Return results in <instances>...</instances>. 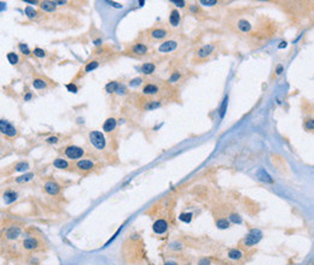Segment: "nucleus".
Wrapping results in <instances>:
<instances>
[{"mask_svg":"<svg viewBox=\"0 0 314 265\" xmlns=\"http://www.w3.org/2000/svg\"><path fill=\"white\" fill-rule=\"evenodd\" d=\"M262 231L260 230V229H251L250 231L246 234V236L244 237L243 240V243L244 246H246V247H252V246H255L256 243H259L260 240L262 239Z\"/></svg>","mask_w":314,"mask_h":265,"instance_id":"f257e3e1","label":"nucleus"},{"mask_svg":"<svg viewBox=\"0 0 314 265\" xmlns=\"http://www.w3.org/2000/svg\"><path fill=\"white\" fill-rule=\"evenodd\" d=\"M89 141L97 149H103L105 147V138L100 132H89Z\"/></svg>","mask_w":314,"mask_h":265,"instance_id":"f03ea898","label":"nucleus"},{"mask_svg":"<svg viewBox=\"0 0 314 265\" xmlns=\"http://www.w3.org/2000/svg\"><path fill=\"white\" fill-rule=\"evenodd\" d=\"M84 153H85L84 149L81 147H78V146H68V147L65 148V151H64L65 157L69 158V159H73V160L81 158V157L84 156Z\"/></svg>","mask_w":314,"mask_h":265,"instance_id":"7ed1b4c3","label":"nucleus"},{"mask_svg":"<svg viewBox=\"0 0 314 265\" xmlns=\"http://www.w3.org/2000/svg\"><path fill=\"white\" fill-rule=\"evenodd\" d=\"M176 47H178L176 41H174V40H168V41H165L163 44L160 45V47H158V52H162V53L172 52V51H174Z\"/></svg>","mask_w":314,"mask_h":265,"instance_id":"20e7f679","label":"nucleus"},{"mask_svg":"<svg viewBox=\"0 0 314 265\" xmlns=\"http://www.w3.org/2000/svg\"><path fill=\"white\" fill-rule=\"evenodd\" d=\"M152 229H154V231L156 234H163L168 229V223L165 222V219H157L156 222L154 223V226H152Z\"/></svg>","mask_w":314,"mask_h":265,"instance_id":"39448f33","label":"nucleus"},{"mask_svg":"<svg viewBox=\"0 0 314 265\" xmlns=\"http://www.w3.org/2000/svg\"><path fill=\"white\" fill-rule=\"evenodd\" d=\"M76 166H78L80 170H82V171H89V170H92L94 168V164L89 159H82V160H78Z\"/></svg>","mask_w":314,"mask_h":265,"instance_id":"423d86ee","label":"nucleus"},{"mask_svg":"<svg viewBox=\"0 0 314 265\" xmlns=\"http://www.w3.org/2000/svg\"><path fill=\"white\" fill-rule=\"evenodd\" d=\"M59 186L56 183V182H52V181H50V182H47L45 183V190H46V193H48L50 195H57L59 193Z\"/></svg>","mask_w":314,"mask_h":265,"instance_id":"0eeeda50","label":"nucleus"},{"mask_svg":"<svg viewBox=\"0 0 314 265\" xmlns=\"http://www.w3.org/2000/svg\"><path fill=\"white\" fill-rule=\"evenodd\" d=\"M256 176H257V179H260V181H262V182H265V183H273V179H272V177L268 175L266 172V170L265 169H259L257 170V172H256Z\"/></svg>","mask_w":314,"mask_h":265,"instance_id":"6e6552de","label":"nucleus"},{"mask_svg":"<svg viewBox=\"0 0 314 265\" xmlns=\"http://www.w3.org/2000/svg\"><path fill=\"white\" fill-rule=\"evenodd\" d=\"M38 246H39V242L36 239H33V237H29V239H25L23 241V247L25 250H35V248H38Z\"/></svg>","mask_w":314,"mask_h":265,"instance_id":"1a4fd4ad","label":"nucleus"},{"mask_svg":"<svg viewBox=\"0 0 314 265\" xmlns=\"http://www.w3.org/2000/svg\"><path fill=\"white\" fill-rule=\"evenodd\" d=\"M150 35H151V38H152V39H155V40H162V39H165V36H167V31H165V29H160V28H156V29L151 30Z\"/></svg>","mask_w":314,"mask_h":265,"instance_id":"9d476101","label":"nucleus"},{"mask_svg":"<svg viewBox=\"0 0 314 265\" xmlns=\"http://www.w3.org/2000/svg\"><path fill=\"white\" fill-rule=\"evenodd\" d=\"M116 128V119L115 118H108L105 121V123L103 124V130L106 132H112Z\"/></svg>","mask_w":314,"mask_h":265,"instance_id":"9b49d317","label":"nucleus"},{"mask_svg":"<svg viewBox=\"0 0 314 265\" xmlns=\"http://www.w3.org/2000/svg\"><path fill=\"white\" fill-rule=\"evenodd\" d=\"M158 93V87L152 83H148L146 86L143 88V94L144 95H155Z\"/></svg>","mask_w":314,"mask_h":265,"instance_id":"f8f14e48","label":"nucleus"},{"mask_svg":"<svg viewBox=\"0 0 314 265\" xmlns=\"http://www.w3.org/2000/svg\"><path fill=\"white\" fill-rule=\"evenodd\" d=\"M19 234H21V229L18 226H10L6 231V237L10 240H14V239H17Z\"/></svg>","mask_w":314,"mask_h":265,"instance_id":"ddd939ff","label":"nucleus"},{"mask_svg":"<svg viewBox=\"0 0 314 265\" xmlns=\"http://www.w3.org/2000/svg\"><path fill=\"white\" fill-rule=\"evenodd\" d=\"M132 52H133L134 55H144L148 53V47L145 46L144 44H137V45H134L133 48H132Z\"/></svg>","mask_w":314,"mask_h":265,"instance_id":"4468645a","label":"nucleus"},{"mask_svg":"<svg viewBox=\"0 0 314 265\" xmlns=\"http://www.w3.org/2000/svg\"><path fill=\"white\" fill-rule=\"evenodd\" d=\"M169 23L172 24L173 27L179 25V23H180V13H179V11L173 10L172 12H171V15H169Z\"/></svg>","mask_w":314,"mask_h":265,"instance_id":"2eb2a0df","label":"nucleus"},{"mask_svg":"<svg viewBox=\"0 0 314 265\" xmlns=\"http://www.w3.org/2000/svg\"><path fill=\"white\" fill-rule=\"evenodd\" d=\"M40 8H41V10H44L46 12H53L56 8L53 1H42L40 4Z\"/></svg>","mask_w":314,"mask_h":265,"instance_id":"dca6fc26","label":"nucleus"},{"mask_svg":"<svg viewBox=\"0 0 314 265\" xmlns=\"http://www.w3.org/2000/svg\"><path fill=\"white\" fill-rule=\"evenodd\" d=\"M228 258L232 259V260H241L243 258V253L241 252L239 250H230L228 251Z\"/></svg>","mask_w":314,"mask_h":265,"instance_id":"f3484780","label":"nucleus"},{"mask_svg":"<svg viewBox=\"0 0 314 265\" xmlns=\"http://www.w3.org/2000/svg\"><path fill=\"white\" fill-rule=\"evenodd\" d=\"M213 49H214V46H213V45H205V46H203L202 48H199V51H198V57L204 58V57H207V55H209Z\"/></svg>","mask_w":314,"mask_h":265,"instance_id":"a211bd4d","label":"nucleus"},{"mask_svg":"<svg viewBox=\"0 0 314 265\" xmlns=\"http://www.w3.org/2000/svg\"><path fill=\"white\" fill-rule=\"evenodd\" d=\"M31 86L34 87L35 89H44V88H46L47 87V83H46V81L42 80V78H34Z\"/></svg>","mask_w":314,"mask_h":265,"instance_id":"6ab92c4d","label":"nucleus"},{"mask_svg":"<svg viewBox=\"0 0 314 265\" xmlns=\"http://www.w3.org/2000/svg\"><path fill=\"white\" fill-rule=\"evenodd\" d=\"M155 64H152V63H145V64H143V66H141V71H143V74H145V75H151L154 71H155Z\"/></svg>","mask_w":314,"mask_h":265,"instance_id":"aec40b11","label":"nucleus"},{"mask_svg":"<svg viewBox=\"0 0 314 265\" xmlns=\"http://www.w3.org/2000/svg\"><path fill=\"white\" fill-rule=\"evenodd\" d=\"M238 28H239L241 31L246 33V31H249L251 29V25L246 19H241V21H238Z\"/></svg>","mask_w":314,"mask_h":265,"instance_id":"412c9836","label":"nucleus"},{"mask_svg":"<svg viewBox=\"0 0 314 265\" xmlns=\"http://www.w3.org/2000/svg\"><path fill=\"white\" fill-rule=\"evenodd\" d=\"M53 166L57 168V169H67L69 166L68 162L65 159H62V158H57L55 162H53Z\"/></svg>","mask_w":314,"mask_h":265,"instance_id":"4be33fe9","label":"nucleus"},{"mask_svg":"<svg viewBox=\"0 0 314 265\" xmlns=\"http://www.w3.org/2000/svg\"><path fill=\"white\" fill-rule=\"evenodd\" d=\"M120 87V83L116 82V81H112V82H109L106 86H105V89L108 93H114L117 91V88Z\"/></svg>","mask_w":314,"mask_h":265,"instance_id":"5701e85b","label":"nucleus"},{"mask_svg":"<svg viewBox=\"0 0 314 265\" xmlns=\"http://www.w3.org/2000/svg\"><path fill=\"white\" fill-rule=\"evenodd\" d=\"M16 198H17V194H16L15 192H6V193L4 194V200H5V203L6 204L14 203L16 200Z\"/></svg>","mask_w":314,"mask_h":265,"instance_id":"b1692460","label":"nucleus"},{"mask_svg":"<svg viewBox=\"0 0 314 265\" xmlns=\"http://www.w3.org/2000/svg\"><path fill=\"white\" fill-rule=\"evenodd\" d=\"M4 134L6 135V136H10V138H14L16 134H17V130H16V128L14 127L12 124H10L8 123V127H6V129H5V132Z\"/></svg>","mask_w":314,"mask_h":265,"instance_id":"393cba45","label":"nucleus"},{"mask_svg":"<svg viewBox=\"0 0 314 265\" xmlns=\"http://www.w3.org/2000/svg\"><path fill=\"white\" fill-rule=\"evenodd\" d=\"M216 226L220 229H226L230 226V222L226 218H220L216 221Z\"/></svg>","mask_w":314,"mask_h":265,"instance_id":"a878e982","label":"nucleus"},{"mask_svg":"<svg viewBox=\"0 0 314 265\" xmlns=\"http://www.w3.org/2000/svg\"><path fill=\"white\" fill-rule=\"evenodd\" d=\"M25 15L28 18H30V19H34V18H36V11L34 10V8H31V6H27L25 8Z\"/></svg>","mask_w":314,"mask_h":265,"instance_id":"bb28decb","label":"nucleus"},{"mask_svg":"<svg viewBox=\"0 0 314 265\" xmlns=\"http://www.w3.org/2000/svg\"><path fill=\"white\" fill-rule=\"evenodd\" d=\"M98 66H99V63L97 62V60H92V62H89L86 65V68H85V71H86V72L93 71V70H95V69H97Z\"/></svg>","mask_w":314,"mask_h":265,"instance_id":"cd10ccee","label":"nucleus"},{"mask_svg":"<svg viewBox=\"0 0 314 265\" xmlns=\"http://www.w3.org/2000/svg\"><path fill=\"white\" fill-rule=\"evenodd\" d=\"M161 106V102L160 101H149L145 106H144V109L148 110V111H151V110H155V109H158Z\"/></svg>","mask_w":314,"mask_h":265,"instance_id":"c85d7f7f","label":"nucleus"},{"mask_svg":"<svg viewBox=\"0 0 314 265\" xmlns=\"http://www.w3.org/2000/svg\"><path fill=\"white\" fill-rule=\"evenodd\" d=\"M179 219L181 222H185V223H190L191 219H192V213L191 212H186V213H181L179 216Z\"/></svg>","mask_w":314,"mask_h":265,"instance_id":"c756f323","label":"nucleus"},{"mask_svg":"<svg viewBox=\"0 0 314 265\" xmlns=\"http://www.w3.org/2000/svg\"><path fill=\"white\" fill-rule=\"evenodd\" d=\"M227 101H228V96H225L224 101H222V105L220 107V117L222 118L226 113V109H227Z\"/></svg>","mask_w":314,"mask_h":265,"instance_id":"7c9ffc66","label":"nucleus"},{"mask_svg":"<svg viewBox=\"0 0 314 265\" xmlns=\"http://www.w3.org/2000/svg\"><path fill=\"white\" fill-rule=\"evenodd\" d=\"M8 60L10 64L15 65V64L18 63V57H17V55L14 53V52H10V53H8Z\"/></svg>","mask_w":314,"mask_h":265,"instance_id":"2f4dec72","label":"nucleus"},{"mask_svg":"<svg viewBox=\"0 0 314 265\" xmlns=\"http://www.w3.org/2000/svg\"><path fill=\"white\" fill-rule=\"evenodd\" d=\"M180 77H181V75H180V72H178V71H174L172 74V76L169 77V80H168V82L169 83H175V82H178L179 80H180Z\"/></svg>","mask_w":314,"mask_h":265,"instance_id":"473e14b6","label":"nucleus"},{"mask_svg":"<svg viewBox=\"0 0 314 265\" xmlns=\"http://www.w3.org/2000/svg\"><path fill=\"white\" fill-rule=\"evenodd\" d=\"M228 219H230L232 223H236V224H237V223L239 224V223L242 222L241 216H239V215H236V213H231V215H230V217H228Z\"/></svg>","mask_w":314,"mask_h":265,"instance_id":"72a5a7b5","label":"nucleus"},{"mask_svg":"<svg viewBox=\"0 0 314 265\" xmlns=\"http://www.w3.org/2000/svg\"><path fill=\"white\" fill-rule=\"evenodd\" d=\"M18 48H19V51H21L23 55H30V49H29V47L27 46L25 44H19Z\"/></svg>","mask_w":314,"mask_h":265,"instance_id":"f704fd0d","label":"nucleus"},{"mask_svg":"<svg viewBox=\"0 0 314 265\" xmlns=\"http://www.w3.org/2000/svg\"><path fill=\"white\" fill-rule=\"evenodd\" d=\"M31 177H34V175L33 174H25V175H23V176H19L18 179H16L17 182H25V181H29V179H31Z\"/></svg>","mask_w":314,"mask_h":265,"instance_id":"c9c22d12","label":"nucleus"},{"mask_svg":"<svg viewBox=\"0 0 314 265\" xmlns=\"http://www.w3.org/2000/svg\"><path fill=\"white\" fill-rule=\"evenodd\" d=\"M33 53H34V55H35V57H38V58H44V57L46 55L45 51H44V49H41V48H35Z\"/></svg>","mask_w":314,"mask_h":265,"instance_id":"e433bc0d","label":"nucleus"},{"mask_svg":"<svg viewBox=\"0 0 314 265\" xmlns=\"http://www.w3.org/2000/svg\"><path fill=\"white\" fill-rule=\"evenodd\" d=\"M25 169H28V164L23 163V162H22V163H18L15 166L16 171H23V170H25Z\"/></svg>","mask_w":314,"mask_h":265,"instance_id":"4c0bfd02","label":"nucleus"},{"mask_svg":"<svg viewBox=\"0 0 314 265\" xmlns=\"http://www.w3.org/2000/svg\"><path fill=\"white\" fill-rule=\"evenodd\" d=\"M216 4H218L216 0H202L201 1V5H203V6H214Z\"/></svg>","mask_w":314,"mask_h":265,"instance_id":"58836bf2","label":"nucleus"},{"mask_svg":"<svg viewBox=\"0 0 314 265\" xmlns=\"http://www.w3.org/2000/svg\"><path fill=\"white\" fill-rule=\"evenodd\" d=\"M305 128L307 130H314V119H308L305 123Z\"/></svg>","mask_w":314,"mask_h":265,"instance_id":"ea45409f","label":"nucleus"},{"mask_svg":"<svg viewBox=\"0 0 314 265\" xmlns=\"http://www.w3.org/2000/svg\"><path fill=\"white\" fill-rule=\"evenodd\" d=\"M141 82H143V80H141L140 77L133 78V80H132L131 82H129V86H131V87H137V86H139Z\"/></svg>","mask_w":314,"mask_h":265,"instance_id":"a19ab883","label":"nucleus"},{"mask_svg":"<svg viewBox=\"0 0 314 265\" xmlns=\"http://www.w3.org/2000/svg\"><path fill=\"white\" fill-rule=\"evenodd\" d=\"M67 89L71 92V93H76L78 92V87L75 86L74 83H69V85H67Z\"/></svg>","mask_w":314,"mask_h":265,"instance_id":"79ce46f5","label":"nucleus"},{"mask_svg":"<svg viewBox=\"0 0 314 265\" xmlns=\"http://www.w3.org/2000/svg\"><path fill=\"white\" fill-rule=\"evenodd\" d=\"M8 122L6 121H4V119H1L0 121V129H1V132L4 134V132H5V129H6V127H8Z\"/></svg>","mask_w":314,"mask_h":265,"instance_id":"37998d69","label":"nucleus"},{"mask_svg":"<svg viewBox=\"0 0 314 265\" xmlns=\"http://www.w3.org/2000/svg\"><path fill=\"white\" fill-rule=\"evenodd\" d=\"M198 265H210V260L207 259V258H203V259H201L198 262Z\"/></svg>","mask_w":314,"mask_h":265,"instance_id":"c03bdc74","label":"nucleus"},{"mask_svg":"<svg viewBox=\"0 0 314 265\" xmlns=\"http://www.w3.org/2000/svg\"><path fill=\"white\" fill-rule=\"evenodd\" d=\"M171 3L175 4V6H179V8H184L185 6V1H175V0H172Z\"/></svg>","mask_w":314,"mask_h":265,"instance_id":"a18cd8bd","label":"nucleus"},{"mask_svg":"<svg viewBox=\"0 0 314 265\" xmlns=\"http://www.w3.org/2000/svg\"><path fill=\"white\" fill-rule=\"evenodd\" d=\"M125 92H126L125 86H121V85H120V87H118L117 91H116V93H117L118 95H121V94H125Z\"/></svg>","mask_w":314,"mask_h":265,"instance_id":"49530a36","label":"nucleus"},{"mask_svg":"<svg viewBox=\"0 0 314 265\" xmlns=\"http://www.w3.org/2000/svg\"><path fill=\"white\" fill-rule=\"evenodd\" d=\"M46 141L48 143H56V142L58 141V138H57V136H51V138H48Z\"/></svg>","mask_w":314,"mask_h":265,"instance_id":"de8ad7c7","label":"nucleus"},{"mask_svg":"<svg viewBox=\"0 0 314 265\" xmlns=\"http://www.w3.org/2000/svg\"><path fill=\"white\" fill-rule=\"evenodd\" d=\"M109 4H111L114 8H122V5H120V4H117V3H114V1H111V3H109Z\"/></svg>","mask_w":314,"mask_h":265,"instance_id":"09e8293b","label":"nucleus"},{"mask_svg":"<svg viewBox=\"0 0 314 265\" xmlns=\"http://www.w3.org/2000/svg\"><path fill=\"white\" fill-rule=\"evenodd\" d=\"M30 98H31V94L30 93H28L25 96H24V101H28V100H30Z\"/></svg>","mask_w":314,"mask_h":265,"instance_id":"8fccbe9b","label":"nucleus"},{"mask_svg":"<svg viewBox=\"0 0 314 265\" xmlns=\"http://www.w3.org/2000/svg\"><path fill=\"white\" fill-rule=\"evenodd\" d=\"M94 45H95V46H100V45H102V40L100 39L95 40V41H94Z\"/></svg>","mask_w":314,"mask_h":265,"instance_id":"3c124183","label":"nucleus"},{"mask_svg":"<svg viewBox=\"0 0 314 265\" xmlns=\"http://www.w3.org/2000/svg\"><path fill=\"white\" fill-rule=\"evenodd\" d=\"M165 265H178V263H175V262H172V260H169V262L165 263Z\"/></svg>","mask_w":314,"mask_h":265,"instance_id":"603ef678","label":"nucleus"},{"mask_svg":"<svg viewBox=\"0 0 314 265\" xmlns=\"http://www.w3.org/2000/svg\"><path fill=\"white\" fill-rule=\"evenodd\" d=\"M286 45H288V44H286L285 41H283V42H280V45L278 47H279V48H284V47H286Z\"/></svg>","mask_w":314,"mask_h":265,"instance_id":"864d4df0","label":"nucleus"},{"mask_svg":"<svg viewBox=\"0 0 314 265\" xmlns=\"http://www.w3.org/2000/svg\"><path fill=\"white\" fill-rule=\"evenodd\" d=\"M282 71H283V66L282 65H279V66L277 68V74H282Z\"/></svg>","mask_w":314,"mask_h":265,"instance_id":"5fc2aeb1","label":"nucleus"},{"mask_svg":"<svg viewBox=\"0 0 314 265\" xmlns=\"http://www.w3.org/2000/svg\"><path fill=\"white\" fill-rule=\"evenodd\" d=\"M144 3H145V1H139V5H140V6H143V5H144Z\"/></svg>","mask_w":314,"mask_h":265,"instance_id":"6e6d98bb","label":"nucleus"}]
</instances>
